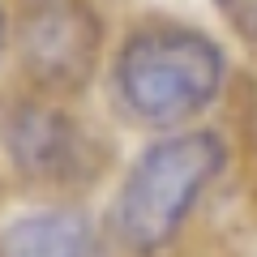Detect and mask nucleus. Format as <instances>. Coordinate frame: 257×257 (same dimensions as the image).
I'll use <instances>...</instances> for the list:
<instances>
[{"mask_svg":"<svg viewBox=\"0 0 257 257\" xmlns=\"http://www.w3.org/2000/svg\"><path fill=\"white\" fill-rule=\"evenodd\" d=\"M223 159L227 155L214 133H176L155 142L116 193V236L133 253L167 248L206 184L223 172Z\"/></svg>","mask_w":257,"mask_h":257,"instance_id":"nucleus-1","label":"nucleus"},{"mask_svg":"<svg viewBox=\"0 0 257 257\" xmlns=\"http://www.w3.org/2000/svg\"><path fill=\"white\" fill-rule=\"evenodd\" d=\"M0 39H5V35H0Z\"/></svg>","mask_w":257,"mask_h":257,"instance_id":"nucleus-7","label":"nucleus"},{"mask_svg":"<svg viewBox=\"0 0 257 257\" xmlns=\"http://www.w3.org/2000/svg\"><path fill=\"white\" fill-rule=\"evenodd\" d=\"M22 69L47 90H77L99 60V22L82 0H39L18 26Z\"/></svg>","mask_w":257,"mask_h":257,"instance_id":"nucleus-3","label":"nucleus"},{"mask_svg":"<svg viewBox=\"0 0 257 257\" xmlns=\"http://www.w3.org/2000/svg\"><path fill=\"white\" fill-rule=\"evenodd\" d=\"M223 56L197 30H142L116 60V94L138 120L176 124L219 94Z\"/></svg>","mask_w":257,"mask_h":257,"instance_id":"nucleus-2","label":"nucleus"},{"mask_svg":"<svg viewBox=\"0 0 257 257\" xmlns=\"http://www.w3.org/2000/svg\"><path fill=\"white\" fill-rule=\"evenodd\" d=\"M214 5L231 18V26H236L240 35L257 39V0H214Z\"/></svg>","mask_w":257,"mask_h":257,"instance_id":"nucleus-6","label":"nucleus"},{"mask_svg":"<svg viewBox=\"0 0 257 257\" xmlns=\"http://www.w3.org/2000/svg\"><path fill=\"white\" fill-rule=\"evenodd\" d=\"M0 257H103V240L82 210H30L0 227Z\"/></svg>","mask_w":257,"mask_h":257,"instance_id":"nucleus-5","label":"nucleus"},{"mask_svg":"<svg viewBox=\"0 0 257 257\" xmlns=\"http://www.w3.org/2000/svg\"><path fill=\"white\" fill-rule=\"evenodd\" d=\"M5 146L22 176L30 180H73L90 172V138L69 111L52 103H22L5 116Z\"/></svg>","mask_w":257,"mask_h":257,"instance_id":"nucleus-4","label":"nucleus"}]
</instances>
